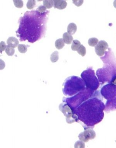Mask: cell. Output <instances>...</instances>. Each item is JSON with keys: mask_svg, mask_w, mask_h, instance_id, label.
<instances>
[{"mask_svg": "<svg viewBox=\"0 0 116 148\" xmlns=\"http://www.w3.org/2000/svg\"><path fill=\"white\" fill-rule=\"evenodd\" d=\"M38 11L27 12L24 17L21 18L20 24L18 31L19 35L23 36L20 39L34 43L41 37L44 32L45 19L44 15Z\"/></svg>", "mask_w": 116, "mask_h": 148, "instance_id": "1", "label": "cell"}, {"mask_svg": "<svg viewBox=\"0 0 116 148\" xmlns=\"http://www.w3.org/2000/svg\"><path fill=\"white\" fill-rule=\"evenodd\" d=\"M84 85L82 79L78 77H69L65 80L63 91L66 95H71L75 92L84 88Z\"/></svg>", "mask_w": 116, "mask_h": 148, "instance_id": "2", "label": "cell"}, {"mask_svg": "<svg viewBox=\"0 0 116 148\" xmlns=\"http://www.w3.org/2000/svg\"><path fill=\"white\" fill-rule=\"evenodd\" d=\"M59 109L66 117V121L68 123H71L75 121L73 114L71 109L67 105L62 104L59 106Z\"/></svg>", "mask_w": 116, "mask_h": 148, "instance_id": "3", "label": "cell"}, {"mask_svg": "<svg viewBox=\"0 0 116 148\" xmlns=\"http://www.w3.org/2000/svg\"><path fill=\"white\" fill-rule=\"evenodd\" d=\"M79 139L83 142H87L90 140L93 139L95 138V132L92 129H87L82 133L79 135Z\"/></svg>", "mask_w": 116, "mask_h": 148, "instance_id": "4", "label": "cell"}, {"mask_svg": "<svg viewBox=\"0 0 116 148\" xmlns=\"http://www.w3.org/2000/svg\"><path fill=\"white\" fill-rule=\"evenodd\" d=\"M108 47V44L105 41H100L95 47L96 54L99 56H103Z\"/></svg>", "mask_w": 116, "mask_h": 148, "instance_id": "5", "label": "cell"}, {"mask_svg": "<svg viewBox=\"0 0 116 148\" xmlns=\"http://www.w3.org/2000/svg\"><path fill=\"white\" fill-rule=\"evenodd\" d=\"M54 5L55 8L58 9H63L67 6V3L66 1L62 0H54Z\"/></svg>", "mask_w": 116, "mask_h": 148, "instance_id": "6", "label": "cell"}, {"mask_svg": "<svg viewBox=\"0 0 116 148\" xmlns=\"http://www.w3.org/2000/svg\"><path fill=\"white\" fill-rule=\"evenodd\" d=\"M8 45L13 48H15L18 46L19 42L17 38L14 37H10L7 41Z\"/></svg>", "mask_w": 116, "mask_h": 148, "instance_id": "7", "label": "cell"}, {"mask_svg": "<svg viewBox=\"0 0 116 148\" xmlns=\"http://www.w3.org/2000/svg\"><path fill=\"white\" fill-rule=\"evenodd\" d=\"M63 39L65 43L70 45L72 43L73 40V37L72 35L66 32L63 35Z\"/></svg>", "mask_w": 116, "mask_h": 148, "instance_id": "8", "label": "cell"}, {"mask_svg": "<svg viewBox=\"0 0 116 148\" xmlns=\"http://www.w3.org/2000/svg\"><path fill=\"white\" fill-rule=\"evenodd\" d=\"M77 27L74 23H70L67 27V33L72 35H74L77 31Z\"/></svg>", "mask_w": 116, "mask_h": 148, "instance_id": "9", "label": "cell"}, {"mask_svg": "<svg viewBox=\"0 0 116 148\" xmlns=\"http://www.w3.org/2000/svg\"><path fill=\"white\" fill-rule=\"evenodd\" d=\"M64 46L65 43L64 42L62 38L58 39L55 42V46L58 49H62Z\"/></svg>", "mask_w": 116, "mask_h": 148, "instance_id": "10", "label": "cell"}, {"mask_svg": "<svg viewBox=\"0 0 116 148\" xmlns=\"http://www.w3.org/2000/svg\"><path fill=\"white\" fill-rule=\"evenodd\" d=\"M80 42L77 40H74L73 41L71 45V49L74 51H77L79 46L81 45Z\"/></svg>", "mask_w": 116, "mask_h": 148, "instance_id": "11", "label": "cell"}, {"mask_svg": "<svg viewBox=\"0 0 116 148\" xmlns=\"http://www.w3.org/2000/svg\"><path fill=\"white\" fill-rule=\"evenodd\" d=\"M98 43H99V40L98 39L95 37L90 38L88 41V44L89 46L92 47H95L97 46Z\"/></svg>", "mask_w": 116, "mask_h": 148, "instance_id": "12", "label": "cell"}, {"mask_svg": "<svg viewBox=\"0 0 116 148\" xmlns=\"http://www.w3.org/2000/svg\"><path fill=\"white\" fill-rule=\"evenodd\" d=\"M58 58H59V57H58V51H54L51 55L50 60L52 63L56 62L58 60Z\"/></svg>", "mask_w": 116, "mask_h": 148, "instance_id": "13", "label": "cell"}, {"mask_svg": "<svg viewBox=\"0 0 116 148\" xmlns=\"http://www.w3.org/2000/svg\"><path fill=\"white\" fill-rule=\"evenodd\" d=\"M43 4H44V6L47 8H51L54 5V1H52V0H44L43 1Z\"/></svg>", "mask_w": 116, "mask_h": 148, "instance_id": "14", "label": "cell"}, {"mask_svg": "<svg viewBox=\"0 0 116 148\" xmlns=\"http://www.w3.org/2000/svg\"><path fill=\"white\" fill-rule=\"evenodd\" d=\"M5 52L8 56H12L14 55V52H15V50L13 47H11V46L7 45L6 46Z\"/></svg>", "mask_w": 116, "mask_h": 148, "instance_id": "15", "label": "cell"}, {"mask_svg": "<svg viewBox=\"0 0 116 148\" xmlns=\"http://www.w3.org/2000/svg\"><path fill=\"white\" fill-rule=\"evenodd\" d=\"M77 53L82 56L83 57L86 54V49L83 45H81L77 51Z\"/></svg>", "mask_w": 116, "mask_h": 148, "instance_id": "16", "label": "cell"}, {"mask_svg": "<svg viewBox=\"0 0 116 148\" xmlns=\"http://www.w3.org/2000/svg\"><path fill=\"white\" fill-rule=\"evenodd\" d=\"M36 1L35 0H29L28 1L26 4L27 8L29 9H32L36 5Z\"/></svg>", "mask_w": 116, "mask_h": 148, "instance_id": "17", "label": "cell"}, {"mask_svg": "<svg viewBox=\"0 0 116 148\" xmlns=\"http://www.w3.org/2000/svg\"><path fill=\"white\" fill-rule=\"evenodd\" d=\"M19 51L21 53H25L27 51V47L25 45L20 44L18 46Z\"/></svg>", "mask_w": 116, "mask_h": 148, "instance_id": "18", "label": "cell"}, {"mask_svg": "<svg viewBox=\"0 0 116 148\" xmlns=\"http://www.w3.org/2000/svg\"><path fill=\"white\" fill-rule=\"evenodd\" d=\"M15 7L21 8L23 6V2L21 0H14L13 1Z\"/></svg>", "mask_w": 116, "mask_h": 148, "instance_id": "19", "label": "cell"}, {"mask_svg": "<svg viewBox=\"0 0 116 148\" xmlns=\"http://www.w3.org/2000/svg\"><path fill=\"white\" fill-rule=\"evenodd\" d=\"M75 148H82L85 147L84 143L82 141H78L75 143L74 145Z\"/></svg>", "mask_w": 116, "mask_h": 148, "instance_id": "20", "label": "cell"}, {"mask_svg": "<svg viewBox=\"0 0 116 148\" xmlns=\"http://www.w3.org/2000/svg\"><path fill=\"white\" fill-rule=\"evenodd\" d=\"M6 46V44H5L4 42H1V43H0V51H1V53H2V52L5 50Z\"/></svg>", "mask_w": 116, "mask_h": 148, "instance_id": "21", "label": "cell"}, {"mask_svg": "<svg viewBox=\"0 0 116 148\" xmlns=\"http://www.w3.org/2000/svg\"><path fill=\"white\" fill-rule=\"evenodd\" d=\"M73 3L75 4V5H76L77 7H80V5H82L84 1H77V0H74L72 1Z\"/></svg>", "mask_w": 116, "mask_h": 148, "instance_id": "22", "label": "cell"}, {"mask_svg": "<svg viewBox=\"0 0 116 148\" xmlns=\"http://www.w3.org/2000/svg\"><path fill=\"white\" fill-rule=\"evenodd\" d=\"M46 8L44 6V5H41V6L39 7L37 9V11H38L40 13H44V12L46 10Z\"/></svg>", "mask_w": 116, "mask_h": 148, "instance_id": "23", "label": "cell"}, {"mask_svg": "<svg viewBox=\"0 0 116 148\" xmlns=\"http://www.w3.org/2000/svg\"><path fill=\"white\" fill-rule=\"evenodd\" d=\"M113 6L116 8V0L113 2Z\"/></svg>", "mask_w": 116, "mask_h": 148, "instance_id": "24", "label": "cell"}]
</instances>
